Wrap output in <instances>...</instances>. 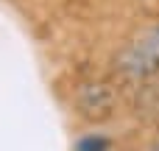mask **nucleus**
Listing matches in <instances>:
<instances>
[{
	"instance_id": "7ed1b4c3",
	"label": "nucleus",
	"mask_w": 159,
	"mask_h": 151,
	"mask_svg": "<svg viewBox=\"0 0 159 151\" xmlns=\"http://www.w3.org/2000/svg\"><path fill=\"white\" fill-rule=\"evenodd\" d=\"M103 146H106V143H103L101 137H89V140L81 143V151H103Z\"/></svg>"
},
{
	"instance_id": "20e7f679",
	"label": "nucleus",
	"mask_w": 159,
	"mask_h": 151,
	"mask_svg": "<svg viewBox=\"0 0 159 151\" xmlns=\"http://www.w3.org/2000/svg\"><path fill=\"white\" fill-rule=\"evenodd\" d=\"M148 151H159V137H157V140H154V146H151V149H148Z\"/></svg>"
},
{
	"instance_id": "f257e3e1",
	"label": "nucleus",
	"mask_w": 159,
	"mask_h": 151,
	"mask_svg": "<svg viewBox=\"0 0 159 151\" xmlns=\"http://www.w3.org/2000/svg\"><path fill=\"white\" fill-rule=\"evenodd\" d=\"M117 73L123 78L140 81L159 73V25L145 28L117 53Z\"/></svg>"
},
{
	"instance_id": "f03ea898",
	"label": "nucleus",
	"mask_w": 159,
	"mask_h": 151,
	"mask_svg": "<svg viewBox=\"0 0 159 151\" xmlns=\"http://www.w3.org/2000/svg\"><path fill=\"white\" fill-rule=\"evenodd\" d=\"M75 104H78V112H81L84 118H106V115L112 112V106H115V92H112L106 84H101V81L84 84V87L78 90Z\"/></svg>"
}]
</instances>
